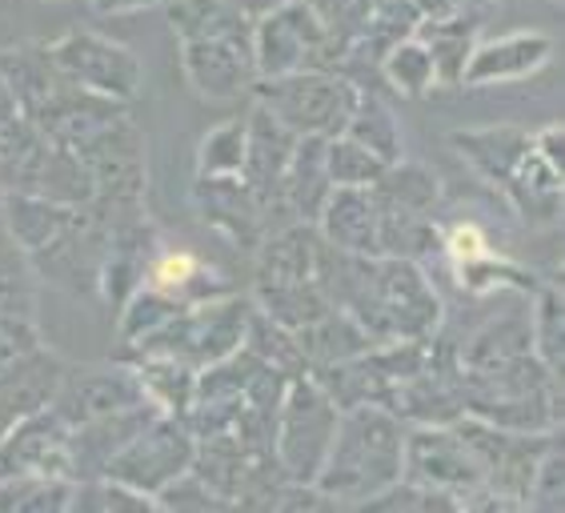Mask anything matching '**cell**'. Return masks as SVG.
Instances as JSON below:
<instances>
[{"instance_id":"6da1fadb","label":"cell","mask_w":565,"mask_h":513,"mask_svg":"<svg viewBox=\"0 0 565 513\" xmlns=\"http://www.w3.org/2000/svg\"><path fill=\"white\" fill-rule=\"evenodd\" d=\"M317 285L338 309H345L373 345L402 338H434L446 325V301L422 261L405 257H361L326 245Z\"/></svg>"},{"instance_id":"7a4b0ae2","label":"cell","mask_w":565,"mask_h":513,"mask_svg":"<svg viewBox=\"0 0 565 513\" xmlns=\"http://www.w3.org/2000/svg\"><path fill=\"white\" fill-rule=\"evenodd\" d=\"M0 217L29 253L36 277L68 297L97 301V269L109 245V217L97 205H61L33 193H4Z\"/></svg>"},{"instance_id":"3957f363","label":"cell","mask_w":565,"mask_h":513,"mask_svg":"<svg viewBox=\"0 0 565 513\" xmlns=\"http://www.w3.org/2000/svg\"><path fill=\"white\" fill-rule=\"evenodd\" d=\"M405 421L385 405H353L341 409L329 453L317 470L313 485L338 510L365 505L402 481L405 470Z\"/></svg>"},{"instance_id":"277c9868","label":"cell","mask_w":565,"mask_h":513,"mask_svg":"<svg viewBox=\"0 0 565 513\" xmlns=\"http://www.w3.org/2000/svg\"><path fill=\"white\" fill-rule=\"evenodd\" d=\"M466 414L501 429L557 434L562 426V373L545 370L537 353L513 361L498 373L461 377Z\"/></svg>"},{"instance_id":"5b68a950","label":"cell","mask_w":565,"mask_h":513,"mask_svg":"<svg viewBox=\"0 0 565 513\" xmlns=\"http://www.w3.org/2000/svg\"><path fill=\"white\" fill-rule=\"evenodd\" d=\"M361 88L341 68H313L289 77H257L249 100L281 120L294 137H338L358 109Z\"/></svg>"},{"instance_id":"8992f818","label":"cell","mask_w":565,"mask_h":513,"mask_svg":"<svg viewBox=\"0 0 565 513\" xmlns=\"http://www.w3.org/2000/svg\"><path fill=\"white\" fill-rule=\"evenodd\" d=\"M341 409L329 402V394L317 385L313 373H297L285 385V397L277 405V429H273V458L289 481H313L321 461L329 453L333 429Z\"/></svg>"},{"instance_id":"52a82bcc","label":"cell","mask_w":565,"mask_h":513,"mask_svg":"<svg viewBox=\"0 0 565 513\" xmlns=\"http://www.w3.org/2000/svg\"><path fill=\"white\" fill-rule=\"evenodd\" d=\"M73 153L81 157V164L93 177V205L97 209L117 213V209L145 205L149 149H145V137L129 113H120L109 125H100L93 137L76 145Z\"/></svg>"},{"instance_id":"ba28073f","label":"cell","mask_w":565,"mask_h":513,"mask_svg":"<svg viewBox=\"0 0 565 513\" xmlns=\"http://www.w3.org/2000/svg\"><path fill=\"white\" fill-rule=\"evenodd\" d=\"M41 44L68 85L97 93V97L125 100V105H132L137 93H141L145 65L129 44L113 41V36L97 33V29H81V24H73L68 33Z\"/></svg>"},{"instance_id":"9c48e42d","label":"cell","mask_w":565,"mask_h":513,"mask_svg":"<svg viewBox=\"0 0 565 513\" xmlns=\"http://www.w3.org/2000/svg\"><path fill=\"white\" fill-rule=\"evenodd\" d=\"M341 49L313 21L301 0H285L253 21V65L257 77H289L313 68H341Z\"/></svg>"},{"instance_id":"30bf717a","label":"cell","mask_w":565,"mask_h":513,"mask_svg":"<svg viewBox=\"0 0 565 513\" xmlns=\"http://www.w3.org/2000/svg\"><path fill=\"white\" fill-rule=\"evenodd\" d=\"M454 426H457V434L466 437L469 453L478 461L481 490L513 498V502H522V510H525V493H530L533 470H537V461H542L545 449L554 446V441H562V437L501 429L469 414L461 417V421H454Z\"/></svg>"},{"instance_id":"8fae6325","label":"cell","mask_w":565,"mask_h":513,"mask_svg":"<svg viewBox=\"0 0 565 513\" xmlns=\"http://www.w3.org/2000/svg\"><path fill=\"white\" fill-rule=\"evenodd\" d=\"M193 449H196V437L193 429L185 426V417L181 414H157L141 434L132 437L129 446L120 449L117 458L105 466L100 478H113V481H125L132 490L141 493H157L177 481L181 473H189L193 466Z\"/></svg>"},{"instance_id":"7c38bea8","label":"cell","mask_w":565,"mask_h":513,"mask_svg":"<svg viewBox=\"0 0 565 513\" xmlns=\"http://www.w3.org/2000/svg\"><path fill=\"white\" fill-rule=\"evenodd\" d=\"M562 120L533 129L530 153L522 157L510 185L501 189L505 205L530 229H557L565 209V164H562Z\"/></svg>"},{"instance_id":"4fadbf2b","label":"cell","mask_w":565,"mask_h":513,"mask_svg":"<svg viewBox=\"0 0 565 513\" xmlns=\"http://www.w3.org/2000/svg\"><path fill=\"white\" fill-rule=\"evenodd\" d=\"M181 73L193 88L196 100L205 105H233L249 100L257 65H253V36H196L177 41Z\"/></svg>"},{"instance_id":"5bb4252c","label":"cell","mask_w":565,"mask_h":513,"mask_svg":"<svg viewBox=\"0 0 565 513\" xmlns=\"http://www.w3.org/2000/svg\"><path fill=\"white\" fill-rule=\"evenodd\" d=\"M149 402L132 373L129 361H109V365H73L68 361L65 377L56 385L53 409L61 421L68 426H85L93 417L117 414V409H129V405Z\"/></svg>"},{"instance_id":"9a60e30c","label":"cell","mask_w":565,"mask_h":513,"mask_svg":"<svg viewBox=\"0 0 565 513\" xmlns=\"http://www.w3.org/2000/svg\"><path fill=\"white\" fill-rule=\"evenodd\" d=\"M405 481L429 485V490L454 493L457 502L466 493L481 490L478 461L469 453L466 437L457 426H409L405 429Z\"/></svg>"},{"instance_id":"2e32d148","label":"cell","mask_w":565,"mask_h":513,"mask_svg":"<svg viewBox=\"0 0 565 513\" xmlns=\"http://www.w3.org/2000/svg\"><path fill=\"white\" fill-rule=\"evenodd\" d=\"M68 421L56 417L53 405L24 414L0 437V481L29 478H73L68 473Z\"/></svg>"},{"instance_id":"e0dca14e","label":"cell","mask_w":565,"mask_h":513,"mask_svg":"<svg viewBox=\"0 0 565 513\" xmlns=\"http://www.w3.org/2000/svg\"><path fill=\"white\" fill-rule=\"evenodd\" d=\"M557 44L542 29H518L505 36H486L473 44V53L466 61L461 85L466 88H493V85H513V81L542 77L545 68L554 65Z\"/></svg>"},{"instance_id":"ac0fdd59","label":"cell","mask_w":565,"mask_h":513,"mask_svg":"<svg viewBox=\"0 0 565 513\" xmlns=\"http://www.w3.org/2000/svg\"><path fill=\"white\" fill-rule=\"evenodd\" d=\"M193 209L233 249L253 253L269 233L262 201L253 197L241 177H193Z\"/></svg>"},{"instance_id":"d6986e66","label":"cell","mask_w":565,"mask_h":513,"mask_svg":"<svg viewBox=\"0 0 565 513\" xmlns=\"http://www.w3.org/2000/svg\"><path fill=\"white\" fill-rule=\"evenodd\" d=\"M457 9H498V0H373L370 33L349 49L341 73L353 81L358 68H373V77H377V61L393 41L414 36L417 24L434 21V17H446V12H457Z\"/></svg>"},{"instance_id":"ffe728a7","label":"cell","mask_w":565,"mask_h":513,"mask_svg":"<svg viewBox=\"0 0 565 513\" xmlns=\"http://www.w3.org/2000/svg\"><path fill=\"white\" fill-rule=\"evenodd\" d=\"M294 149V132L285 129L273 113H265L262 105H253L249 117H245V169H241V181L249 185L253 197L262 201L265 217H269V233L285 225L281 213H277V189H281L285 164H289Z\"/></svg>"},{"instance_id":"44dd1931","label":"cell","mask_w":565,"mask_h":513,"mask_svg":"<svg viewBox=\"0 0 565 513\" xmlns=\"http://www.w3.org/2000/svg\"><path fill=\"white\" fill-rule=\"evenodd\" d=\"M141 285H152L157 293L173 297L181 306H201V301H213V297L237 293L233 277H228L221 265L205 261L196 249L173 245V241H164V237L152 245Z\"/></svg>"},{"instance_id":"7402d4cb","label":"cell","mask_w":565,"mask_h":513,"mask_svg":"<svg viewBox=\"0 0 565 513\" xmlns=\"http://www.w3.org/2000/svg\"><path fill=\"white\" fill-rule=\"evenodd\" d=\"M157 414H161L157 405L141 402V405H129V409L93 417V421H85V426L68 429V473H73V481L100 478L105 466H109L120 449L129 446L132 437L141 434Z\"/></svg>"},{"instance_id":"603a6c76","label":"cell","mask_w":565,"mask_h":513,"mask_svg":"<svg viewBox=\"0 0 565 513\" xmlns=\"http://www.w3.org/2000/svg\"><path fill=\"white\" fill-rule=\"evenodd\" d=\"M0 81L9 85L12 100H17V117L29 125L49 117L56 100L73 88L56 73L44 44H4L0 49Z\"/></svg>"},{"instance_id":"cb8c5ba5","label":"cell","mask_w":565,"mask_h":513,"mask_svg":"<svg viewBox=\"0 0 565 513\" xmlns=\"http://www.w3.org/2000/svg\"><path fill=\"white\" fill-rule=\"evenodd\" d=\"M530 141L533 132L518 129V125H481V129H457L449 137V149L481 185L501 193L510 185V177L518 173L522 157L530 153Z\"/></svg>"},{"instance_id":"d4e9b609","label":"cell","mask_w":565,"mask_h":513,"mask_svg":"<svg viewBox=\"0 0 565 513\" xmlns=\"http://www.w3.org/2000/svg\"><path fill=\"white\" fill-rule=\"evenodd\" d=\"M329 193H333V181L326 173V137H297V149L285 164L281 189H277V213L285 225L289 221L317 225Z\"/></svg>"},{"instance_id":"484cf974","label":"cell","mask_w":565,"mask_h":513,"mask_svg":"<svg viewBox=\"0 0 565 513\" xmlns=\"http://www.w3.org/2000/svg\"><path fill=\"white\" fill-rule=\"evenodd\" d=\"M321 253L326 237L317 233V225L289 221L281 229L265 233L262 245L253 249V281H317Z\"/></svg>"},{"instance_id":"4316f807","label":"cell","mask_w":565,"mask_h":513,"mask_svg":"<svg viewBox=\"0 0 565 513\" xmlns=\"http://www.w3.org/2000/svg\"><path fill=\"white\" fill-rule=\"evenodd\" d=\"M493 9H457L446 17H434V21L417 24V41L429 49L437 68V88H457L461 85V73H466V61L473 53V44L481 41V29L490 21Z\"/></svg>"},{"instance_id":"83f0119b","label":"cell","mask_w":565,"mask_h":513,"mask_svg":"<svg viewBox=\"0 0 565 513\" xmlns=\"http://www.w3.org/2000/svg\"><path fill=\"white\" fill-rule=\"evenodd\" d=\"M317 233L341 253L377 257V201L370 189H333L321 205Z\"/></svg>"},{"instance_id":"f1b7e54d","label":"cell","mask_w":565,"mask_h":513,"mask_svg":"<svg viewBox=\"0 0 565 513\" xmlns=\"http://www.w3.org/2000/svg\"><path fill=\"white\" fill-rule=\"evenodd\" d=\"M446 274L454 277V285L469 301H490V297H530L537 289L542 277L525 269L522 261H513L505 253H498V245L469 261L446 265Z\"/></svg>"},{"instance_id":"f546056e","label":"cell","mask_w":565,"mask_h":513,"mask_svg":"<svg viewBox=\"0 0 565 513\" xmlns=\"http://www.w3.org/2000/svg\"><path fill=\"white\" fill-rule=\"evenodd\" d=\"M370 193L385 213H417V217H437L446 197L441 177L425 161H409V157L385 164V173L377 177V185H370Z\"/></svg>"},{"instance_id":"4dcf8cb0","label":"cell","mask_w":565,"mask_h":513,"mask_svg":"<svg viewBox=\"0 0 565 513\" xmlns=\"http://www.w3.org/2000/svg\"><path fill=\"white\" fill-rule=\"evenodd\" d=\"M297 345H301V357H305V370H326V365H338V361H349V357H361V353L370 350L373 341L361 333V325L345 309H329L321 313L317 321H309L305 329L294 333Z\"/></svg>"},{"instance_id":"1f68e13d","label":"cell","mask_w":565,"mask_h":513,"mask_svg":"<svg viewBox=\"0 0 565 513\" xmlns=\"http://www.w3.org/2000/svg\"><path fill=\"white\" fill-rule=\"evenodd\" d=\"M189 470L205 481L228 510H237V498L245 490V481H249L253 461L245 458V449L237 446L233 434H209V437H196L193 466Z\"/></svg>"},{"instance_id":"d6a6232c","label":"cell","mask_w":565,"mask_h":513,"mask_svg":"<svg viewBox=\"0 0 565 513\" xmlns=\"http://www.w3.org/2000/svg\"><path fill=\"white\" fill-rule=\"evenodd\" d=\"M249 297L265 317H273L277 325L294 329V333L333 309V301L317 281H253Z\"/></svg>"},{"instance_id":"836d02e7","label":"cell","mask_w":565,"mask_h":513,"mask_svg":"<svg viewBox=\"0 0 565 513\" xmlns=\"http://www.w3.org/2000/svg\"><path fill=\"white\" fill-rule=\"evenodd\" d=\"M370 350L361 353V357H349V361H338V365H326V370H313L317 385L326 389L329 402L338 405V409H353V405H385L390 382H385V373L377 370V361H373Z\"/></svg>"},{"instance_id":"e575fe53","label":"cell","mask_w":565,"mask_h":513,"mask_svg":"<svg viewBox=\"0 0 565 513\" xmlns=\"http://www.w3.org/2000/svg\"><path fill=\"white\" fill-rule=\"evenodd\" d=\"M164 21L177 41L196 36H253V21L237 12L228 0H164Z\"/></svg>"},{"instance_id":"d590c367","label":"cell","mask_w":565,"mask_h":513,"mask_svg":"<svg viewBox=\"0 0 565 513\" xmlns=\"http://www.w3.org/2000/svg\"><path fill=\"white\" fill-rule=\"evenodd\" d=\"M345 137H353L358 145H365L370 153H377L385 164L402 161L405 157V129L402 117L393 113V105L385 97H377L373 88H361L358 109L349 117Z\"/></svg>"},{"instance_id":"8d00e7d4","label":"cell","mask_w":565,"mask_h":513,"mask_svg":"<svg viewBox=\"0 0 565 513\" xmlns=\"http://www.w3.org/2000/svg\"><path fill=\"white\" fill-rule=\"evenodd\" d=\"M530 341L545 370L562 373L565 361V293L557 277L537 281L530 293Z\"/></svg>"},{"instance_id":"74e56055","label":"cell","mask_w":565,"mask_h":513,"mask_svg":"<svg viewBox=\"0 0 565 513\" xmlns=\"http://www.w3.org/2000/svg\"><path fill=\"white\" fill-rule=\"evenodd\" d=\"M377 81L390 85V93L397 97H409V100H422L429 97L437 88V68H434V56L425 49L417 36H402V41H393L377 61Z\"/></svg>"},{"instance_id":"f35d334b","label":"cell","mask_w":565,"mask_h":513,"mask_svg":"<svg viewBox=\"0 0 565 513\" xmlns=\"http://www.w3.org/2000/svg\"><path fill=\"white\" fill-rule=\"evenodd\" d=\"M0 317H33L36 321V269L21 241L0 217Z\"/></svg>"},{"instance_id":"ab89813d","label":"cell","mask_w":565,"mask_h":513,"mask_svg":"<svg viewBox=\"0 0 565 513\" xmlns=\"http://www.w3.org/2000/svg\"><path fill=\"white\" fill-rule=\"evenodd\" d=\"M120 361V357H117ZM137 382H141L145 397H149L157 409L164 414H185L189 397H193L196 385V370L177 357H145V361H129Z\"/></svg>"},{"instance_id":"60d3db41","label":"cell","mask_w":565,"mask_h":513,"mask_svg":"<svg viewBox=\"0 0 565 513\" xmlns=\"http://www.w3.org/2000/svg\"><path fill=\"white\" fill-rule=\"evenodd\" d=\"M241 350L249 353V357H257L262 365L281 370L285 377L309 373L305 370V357H301V345H297V338H294V329L277 325V321L265 317L257 306H253V313H249V325H245V341H241Z\"/></svg>"},{"instance_id":"b9f144b4","label":"cell","mask_w":565,"mask_h":513,"mask_svg":"<svg viewBox=\"0 0 565 513\" xmlns=\"http://www.w3.org/2000/svg\"><path fill=\"white\" fill-rule=\"evenodd\" d=\"M193 177H241L245 169V117H228L196 141Z\"/></svg>"},{"instance_id":"7bdbcfd3","label":"cell","mask_w":565,"mask_h":513,"mask_svg":"<svg viewBox=\"0 0 565 513\" xmlns=\"http://www.w3.org/2000/svg\"><path fill=\"white\" fill-rule=\"evenodd\" d=\"M161 513L157 510V498L125 485V481L113 478H81L73 481V502L68 513Z\"/></svg>"},{"instance_id":"ee69618b","label":"cell","mask_w":565,"mask_h":513,"mask_svg":"<svg viewBox=\"0 0 565 513\" xmlns=\"http://www.w3.org/2000/svg\"><path fill=\"white\" fill-rule=\"evenodd\" d=\"M326 173L333 189H370L385 173V161L353 137L338 132V137H326Z\"/></svg>"},{"instance_id":"f6af8a7d","label":"cell","mask_w":565,"mask_h":513,"mask_svg":"<svg viewBox=\"0 0 565 513\" xmlns=\"http://www.w3.org/2000/svg\"><path fill=\"white\" fill-rule=\"evenodd\" d=\"M301 4L313 12V21L326 29L329 41L338 44L341 56H349V49L370 33L373 24V0H301Z\"/></svg>"},{"instance_id":"bcb514c9","label":"cell","mask_w":565,"mask_h":513,"mask_svg":"<svg viewBox=\"0 0 565 513\" xmlns=\"http://www.w3.org/2000/svg\"><path fill=\"white\" fill-rule=\"evenodd\" d=\"M525 510L530 513H562L565 510V453L562 441L545 449L537 470H533L530 493H525Z\"/></svg>"},{"instance_id":"7dc6e473","label":"cell","mask_w":565,"mask_h":513,"mask_svg":"<svg viewBox=\"0 0 565 513\" xmlns=\"http://www.w3.org/2000/svg\"><path fill=\"white\" fill-rule=\"evenodd\" d=\"M41 345L44 338L33 317H0V377Z\"/></svg>"},{"instance_id":"c3c4849f","label":"cell","mask_w":565,"mask_h":513,"mask_svg":"<svg viewBox=\"0 0 565 513\" xmlns=\"http://www.w3.org/2000/svg\"><path fill=\"white\" fill-rule=\"evenodd\" d=\"M164 0H88V9L100 17H129V12H149L161 9Z\"/></svg>"},{"instance_id":"681fc988","label":"cell","mask_w":565,"mask_h":513,"mask_svg":"<svg viewBox=\"0 0 565 513\" xmlns=\"http://www.w3.org/2000/svg\"><path fill=\"white\" fill-rule=\"evenodd\" d=\"M29 414V409H24L21 402H17V397L9 394V389H4V385H0V437L9 434L12 426H17V421H21V417ZM36 414V409H33Z\"/></svg>"},{"instance_id":"f907efd6","label":"cell","mask_w":565,"mask_h":513,"mask_svg":"<svg viewBox=\"0 0 565 513\" xmlns=\"http://www.w3.org/2000/svg\"><path fill=\"white\" fill-rule=\"evenodd\" d=\"M237 12H245L249 21H257V17H265V12H273L277 4H285V0H228Z\"/></svg>"},{"instance_id":"816d5d0a","label":"cell","mask_w":565,"mask_h":513,"mask_svg":"<svg viewBox=\"0 0 565 513\" xmlns=\"http://www.w3.org/2000/svg\"><path fill=\"white\" fill-rule=\"evenodd\" d=\"M12 120H17V100H12L9 85L0 81V129H9Z\"/></svg>"},{"instance_id":"f5cc1de1","label":"cell","mask_w":565,"mask_h":513,"mask_svg":"<svg viewBox=\"0 0 565 513\" xmlns=\"http://www.w3.org/2000/svg\"><path fill=\"white\" fill-rule=\"evenodd\" d=\"M41 4H61V0H41Z\"/></svg>"},{"instance_id":"db71d44e","label":"cell","mask_w":565,"mask_h":513,"mask_svg":"<svg viewBox=\"0 0 565 513\" xmlns=\"http://www.w3.org/2000/svg\"><path fill=\"white\" fill-rule=\"evenodd\" d=\"M0 205H4V193H0Z\"/></svg>"},{"instance_id":"11a10c76","label":"cell","mask_w":565,"mask_h":513,"mask_svg":"<svg viewBox=\"0 0 565 513\" xmlns=\"http://www.w3.org/2000/svg\"><path fill=\"white\" fill-rule=\"evenodd\" d=\"M554 4H562V0H554Z\"/></svg>"},{"instance_id":"9f6ffc18","label":"cell","mask_w":565,"mask_h":513,"mask_svg":"<svg viewBox=\"0 0 565 513\" xmlns=\"http://www.w3.org/2000/svg\"><path fill=\"white\" fill-rule=\"evenodd\" d=\"M0 149H4V141H0Z\"/></svg>"}]
</instances>
